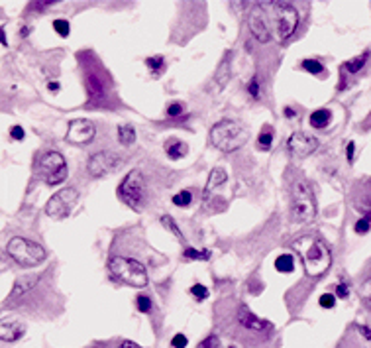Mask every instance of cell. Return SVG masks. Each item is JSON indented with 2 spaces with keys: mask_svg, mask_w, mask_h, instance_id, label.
Segmentation results:
<instances>
[{
  "mask_svg": "<svg viewBox=\"0 0 371 348\" xmlns=\"http://www.w3.org/2000/svg\"><path fill=\"white\" fill-rule=\"evenodd\" d=\"M293 248L298 256L302 258L305 270L312 277L326 273V270L332 264V254H330L328 246L314 236H300L293 242Z\"/></svg>",
  "mask_w": 371,
  "mask_h": 348,
  "instance_id": "cell-1",
  "label": "cell"
},
{
  "mask_svg": "<svg viewBox=\"0 0 371 348\" xmlns=\"http://www.w3.org/2000/svg\"><path fill=\"white\" fill-rule=\"evenodd\" d=\"M230 319L234 321V329L228 331L232 334V338H246V336H267L273 333V325L269 321L255 317L252 311L248 309V305L236 303L234 311L230 313Z\"/></svg>",
  "mask_w": 371,
  "mask_h": 348,
  "instance_id": "cell-2",
  "label": "cell"
},
{
  "mask_svg": "<svg viewBox=\"0 0 371 348\" xmlns=\"http://www.w3.org/2000/svg\"><path fill=\"white\" fill-rule=\"evenodd\" d=\"M248 130L244 124L236 120H220L216 122L210 130V142L214 144V148H218L224 153L240 150L246 142H248Z\"/></svg>",
  "mask_w": 371,
  "mask_h": 348,
  "instance_id": "cell-3",
  "label": "cell"
},
{
  "mask_svg": "<svg viewBox=\"0 0 371 348\" xmlns=\"http://www.w3.org/2000/svg\"><path fill=\"white\" fill-rule=\"evenodd\" d=\"M108 272L114 279H118L126 286H132V288L148 286V270L144 268V264H140L138 260H132V258H110Z\"/></svg>",
  "mask_w": 371,
  "mask_h": 348,
  "instance_id": "cell-4",
  "label": "cell"
},
{
  "mask_svg": "<svg viewBox=\"0 0 371 348\" xmlns=\"http://www.w3.org/2000/svg\"><path fill=\"white\" fill-rule=\"evenodd\" d=\"M269 12V20H273L275 26V36L285 42L291 38L298 26V12L291 2H271L265 4Z\"/></svg>",
  "mask_w": 371,
  "mask_h": 348,
  "instance_id": "cell-5",
  "label": "cell"
},
{
  "mask_svg": "<svg viewBox=\"0 0 371 348\" xmlns=\"http://www.w3.org/2000/svg\"><path fill=\"white\" fill-rule=\"evenodd\" d=\"M6 252L16 264H20L24 268H33V266L42 264L47 258V252H45L42 244L31 242V240L22 238V236H14L10 242L6 244Z\"/></svg>",
  "mask_w": 371,
  "mask_h": 348,
  "instance_id": "cell-6",
  "label": "cell"
},
{
  "mask_svg": "<svg viewBox=\"0 0 371 348\" xmlns=\"http://www.w3.org/2000/svg\"><path fill=\"white\" fill-rule=\"evenodd\" d=\"M316 216V201L311 185L305 179L293 183V220L295 223H311Z\"/></svg>",
  "mask_w": 371,
  "mask_h": 348,
  "instance_id": "cell-7",
  "label": "cell"
},
{
  "mask_svg": "<svg viewBox=\"0 0 371 348\" xmlns=\"http://www.w3.org/2000/svg\"><path fill=\"white\" fill-rule=\"evenodd\" d=\"M120 199L134 211H142L144 209V199H146V189H144V175L140 169H132L124 181L118 187Z\"/></svg>",
  "mask_w": 371,
  "mask_h": 348,
  "instance_id": "cell-8",
  "label": "cell"
},
{
  "mask_svg": "<svg viewBox=\"0 0 371 348\" xmlns=\"http://www.w3.org/2000/svg\"><path fill=\"white\" fill-rule=\"evenodd\" d=\"M85 83H87V92H89L90 106L106 105L110 91H112V81L104 69H92L85 73Z\"/></svg>",
  "mask_w": 371,
  "mask_h": 348,
  "instance_id": "cell-9",
  "label": "cell"
},
{
  "mask_svg": "<svg viewBox=\"0 0 371 348\" xmlns=\"http://www.w3.org/2000/svg\"><path fill=\"white\" fill-rule=\"evenodd\" d=\"M77 201H79V191L75 187H65L47 201L45 214L55 218V220H61V218L69 216V212L73 211V207L77 205Z\"/></svg>",
  "mask_w": 371,
  "mask_h": 348,
  "instance_id": "cell-10",
  "label": "cell"
},
{
  "mask_svg": "<svg viewBox=\"0 0 371 348\" xmlns=\"http://www.w3.org/2000/svg\"><path fill=\"white\" fill-rule=\"evenodd\" d=\"M40 169L44 173L47 185H59L63 179H67V164L59 151L45 153L40 162Z\"/></svg>",
  "mask_w": 371,
  "mask_h": 348,
  "instance_id": "cell-11",
  "label": "cell"
},
{
  "mask_svg": "<svg viewBox=\"0 0 371 348\" xmlns=\"http://www.w3.org/2000/svg\"><path fill=\"white\" fill-rule=\"evenodd\" d=\"M122 166V157L114 151H98V153H92L89 160V173L92 177L100 179V177H106L110 173H114L118 167Z\"/></svg>",
  "mask_w": 371,
  "mask_h": 348,
  "instance_id": "cell-12",
  "label": "cell"
},
{
  "mask_svg": "<svg viewBox=\"0 0 371 348\" xmlns=\"http://www.w3.org/2000/svg\"><path fill=\"white\" fill-rule=\"evenodd\" d=\"M316 148H318L316 136H312L309 132H302V130L293 132L289 136V140H287V150H289L291 155H295V157H307Z\"/></svg>",
  "mask_w": 371,
  "mask_h": 348,
  "instance_id": "cell-13",
  "label": "cell"
},
{
  "mask_svg": "<svg viewBox=\"0 0 371 348\" xmlns=\"http://www.w3.org/2000/svg\"><path fill=\"white\" fill-rule=\"evenodd\" d=\"M248 26H250V31L257 42L265 44V42L271 40V26L267 24V14L261 6H255L252 10V14L248 18Z\"/></svg>",
  "mask_w": 371,
  "mask_h": 348,
  "instance_id": "cell-14",
  "label": "cell"
},
{
  "mask_svg": "<svg viewBox=\"0 0 371 348\" xmlns=\"http://www.w3.org/2000/svg\"><path fill=\"white\" fill-rule=\"evenodd\" d=\"M96 134V128L94 124L87 118H77L71 120L69 124V130H67V140L73 142V144H89L90 140Z\"/></svg>",
  "mask_w": 371,
  "mask_h": 348,
  "instance_id": "cell-15",
  "label": "cell"
},
{
  "mask_svg": "<svg viewBox=\"0 0 371 348\" xmlns=\"http://www.w3.org/2000/svg\"><path fill=\"white\" fill-rule=\"evenodd\" d=\"M38 281H40V275H38V273H36V275H22V277H18L14 281V288L10 291V295L6 297L4 305H6V307H12V303H14L16 299H22L28 291L33 289V286H36Z\"/></svg>",
  "mask_w": 371,
  "mask_h": 348,
  "instance_id": "cell-16",
  "label": "cell"
},
{
  "mask_svg": "<svg viewBox=\"0 0 371 348\" xmlns=\"http://www.w3.org/2000/svg\"><path fill=\"white\" fill-rule=\"evenodd\" d=\"M26 333V323L18 321V319H4L2 327H0V336L4 342H14L18 338H22Z\"/></svg>",
  "mask_w": 371,
  "mask_h": 348,
  "instance_id": "cell-17",
  "label": "cell"
},
{
  "mask_svg": "<svg viewBox=\"0 0 371 348\" xmlns=\"http://www.w3.org/2000/svg\"><path fill=\"white\" fill-rule=\"evenodd\" d=\"M165 151H167V155L171 157V160H181V157H185L187 155V144L185 142H181V140H169L167 144H165Z\"/></svg>",
  "mask_w": 371,
  "mask_h": 348,
  "instance_id": "cell-18",
  "label": "cell"
},
{
  "mask_svg": "<svg viewBox=\"0 0 371 348\" xmlns=\"http://www.w3.org/2000/svg\"><path fill=\"white\" fill-rule=\"evenodd\" d=\"M332 120V112L328 108H320V110H314L311 114V126L314 130H322L326 128L328 124Z\"/></svg>",
  "mask_w": 371,
  "mask_h": 348,
  "instance_id": "cell-19",
  "label": "cell"
},
{
  "mask_svg": "<svg viewBox=\"0 0 371 348\" xmlns=\"http://www.w3.org/2000/svg\"><path fill=\"white\" fill-rule=\"evenodd\" d=\"M226 181V171L224 169H220V167H216V169H212L210 171V177H208V183L207 187H205V199L216 189V187H220L222 183Z\"/></svg>",
  "mask_w": 371,
  "mask_h": 348,
  "instance_id": "cell-20",
  "label": "cell"
},
{
  "mask_svg": "<svg viewBox=\"0 0 371 348\" xmlns=\"http://www.w3.org/2000/svg\"><path fill=\"white\" fill-rule=\"evenodd\" d=\"M230 51L224 55L222 63H220V67H218V71H216V75H214V81H216V85L218 87H224L226 83H228V79H230Z\"/></svg>",
  "mask_w": 371,
  "mask_h": 348,
  "instance_id": "cell-21",
  "label": "cell"
},
{
  "mask_svg": "<svg viewBox=\"0 0 371 348\" xmlns=\"http://www.w3.org/2000/svg\"><path fill=\"white\" fill-rule=\"evenodd\" d=\"M118 140L122 146H132L136 142V128L132 124H122L118 128Z\"/></svg>",
  "mask_w": 371,
  "mask_h": 348,
  "instance_id": "cell-22",
  "label": "cell"
},
{
  "mask_svg": "<svg viewBox=\"0 0 371 348\" xmlns=\"http://www.w3.org/2000/svg\"><path fill=\"white\" fill-rule=\"evenodd\" d=\"M275 270L281 273H291L295 270V260L289 256V254H283L275 260Z\"/></svg>",
  "mask_w": 371,
  "mask_h": 348,
  "instance_id": "cell-23",
  "label": "cell"
},
{
  "mask_svg": "<svg viewBox=\"0 0 371 348\" xmlns=\"http://www.w3.org/2000/svg\"><path fill=\"white\" fill-rule=\"evenodd\" d=\"M365 61H367V53H363V55H359L356 59H350L346 61L344 65H342V69L344 71H350V73H357L359 69H363V65H365Z\"/></svg>",
  "mask_w": 371,
  "mask_h": 348,
  "instance_id": "cell-24",
  "label": "cell"
},
{
  "mask_svg": "<svg viewBox=\"0 0 371 348\" xmlns=\"http://www.w3.org/2000/svg\"><path fill=\"white\" fill-rule=\"evenodd\" d=\"M300 67H302L305 71L312 73V75H318V73H322V71H324L322 63H318L316 59H305L302 63H300Z\"/></svg>",
  "mask_w": 371,
  "mask_h": 348,
  "instance_id": "cell-25",
  "label": "cell"
},
{
  "mask_svg": "<svg viewBox=\"0 0 371 348\" xmlns=\"http://www.w3.org/2000/svg\"><path fill=\"white\" fill-rule=\"evenodd\" d=\"M191 201H193V193L187 191V189H183L181 193H177V195L173 197V203H175L177 207H187V205H191Z\"/></svg>",
  "mask_w": 371,
  "mask_h": 348,
  "instance_id": "cell-26",
  "label": "cell"
},
{
  "mask_svg": "<svg viewBox=\"0 0 371 348\" xmlns=\"http://www.w3.org/2000/svg\"><path fill=\"white\" fill-rule=\"evenodd\" d=\"M359 295H361L363 303H365V305L371 309V277H367V279L361 283V288H359Z\"/></svg>",
  "mask_w": 371,
  "mask_h": 348,
  "instance_id": "cell-27",
  "label": "cell"
},
{
  "mask_svg": "<svg viewBox=\"0 0 371 348\" xmlns=\"http://www.w3.org/2000/svg\"><path fill=\"white\" fill-rule=\"evenodd\" d=\"M271 142H273V132H271V128H265L261 134H259V138H257V146L261 148V150H267L269 146H271Z\"/></svg>",
  "mask_w": 371,
  "mask_h": 348,
  "instance_id": "cell-28",
  "label": "cell"
},
{
  "mask_svg": "<svg viewBox=\"0 0 371 348\" xmlns=\"http://www.w3.org/2000/svg\"><path fill=\"white\" fill-rule=\"evenodd\" d=\"M53 30L57 31L61 38H67L69 31H71V28H69V22H67V20H55V22H53Z\"/></svg>",
  "mask_w": 371,
  "mask_h": 348,
  "instance_id": "cell-29",
  "label": "cell"
},
{
  "mask_svg": "<svg viewBox=\"0 0 371 348\" xmlns=\"http://www.w3.org/2000/svg\"><path fill=\"white\" fill-rule=\"evenodd\" d=\"M136 303H138V309H140L142 313H149V311H151V299H149L148 295L140 293L138 299H136Z\"/></svg>",
  "mask_w": 371,
  "mask_h": 348,
  "instance_id": "cell-30",
  "label": "cell"
},
{
  "mask_svg": "<svg viewBox=\"0 0 371 348\" xmlns=\"http://www.w3.org/2000/svg\"><path fill=\"white\" fill-rule=\"evenodd\" d=\"M183 256L187 258V260H208V254L207 250H203V252H198V250H193V248H189V250H185V254Z\"/></svg>",
  "mask_w": 371,
  "mask_h": 348,
  "instance_id": "cell-31",
  "label": "cell"
},
{
  "mask_svg": "<svg viewBox=\"0 0 371 348\" xmlns=\"http://www.w3.org/2000/svg\"><path fill=\"white\" fill-rule=\"evenodd\" d=\"M146 63L153 69V73H161V71H163L165 63H163V57H159V55H157V57H148Z\"/></svg>",
  "mask_w": 371,
  "mask_h": 348,
  "instance_id": "cell-32",
  "label": "cell"
},
{
  "mask_svg": "<svg viewBox=\"0 0 371 348\" xmlns=\"http://www.w3.org/2000/svg\"><path fill=\"white\" fill-rule=\"evenodd\" d=\"M369 228H371V218H367V216H361L356 223L357 234H365V232H369Z\"/></svg>",
  "mask_w": 371,
  "mask_h": 348,
  "instance_id": "cell-33",
  "label": "cell"
},
{
  "mask_svg": "<svg viewBox=\"0 0 371 348\" xmlns=\"http://www.w3.org/2000/svg\"><path fill=\"white\" fill-rule=\"evenodd\" d=\"M191 293H193L198 301H203V299H207L208 297V289L205 288V286H200V283H194L193 288H191Z\"/></svg>",
  "mask_w": 371,
  "mask_h": 348,
  "instance_id": "cell-34",
  "label": "cell"
},
{
  "mask_svg": "<svg viewBox=\"0 0 371 348\" xmlns=\"http://www.w3.org/2000/svg\"><path fill=\"white\" fill-rule=\"evenodd\" d=\"M318 303H320V307H324V309H332V307L336 305V297H334L332 293H322L320 299H318Z\"/></svg>",
  "mask_w": 371,
  "mask_h": 348,
  "instance_id": "cell-35",
  "label": "cell"
},
{
  "mask_svg": "<svg viewBox=\"0 0 371 348\" xmlns=\"http://www.w3.org/2000/svg\"><path fill=\"white\" fill-rule=\"evenodd\" d=\"M196 348H218V336H207L205 340H200V344Z\"/></svg>",
  "mask_w": 371,
  "mask_h": 348,
  "instance_id": "cell-36",
  "label": "cell"
},
{
  "mask_svg": "<svg viewBox=\"0 0 371 348\" xmlns=\"http://www.w3.org/2000/svg\"><path fill=\"white\" fill-rule=\"evenodd\" d=\"M161 223H163V225H167V228H169L171 232H175V234H177L179 238L183 240V234H181V230H179V228H177V225H175V223L171 220V216H163V218H161Z\"/></svg>",
  "mask_w": 371,
  "mask_h": 348,
  "instance_id": "cell-37",
  "label": "cell"
},
{
  "mask_svg": "<svg viewBox=\"0 0 371 348\" xmlns=\"http://www.w3.org/2000/svg\"><path fill=\"white\" fill-rule=\"evenodd\" d=\"M171 346L173 348H185L187 346V336H185V334H175V338L171 340Z\"/></svg>",
  "mask_w": 371,
  "mask_h": 348,
  "instance_id": "cell-38",
  "label": "cell"
},
{
  "mask_svg": "<svg viewBox=\"0 0 371 348\" xmlns=\"http://www.w3.org/2000/svg\"><path fill=\"white\" fill-rule=\"evenodd\" d=\"M183 112V105H179V103H173V105H169L167 106V116H179Z\"/></svg>",
  "mask_w": 371,
  "mask_h": 348,
  "instance_id": "cell-39",
  "label": "cell"
},
{
  "mask_svg": "<svg viewBox=\"0 0 371 348\" xmlns=\"http://www.w3.org/2000/svg\"><path fill=\"white\" fill-rule=\"evenodd\" d=\"M10 136L14 140H24V128L22 126H12L10 128Z\"/></svg>",
  "mask_w": 371,
  "mask_h": 348,
  "instance_id": "cell-40",
  "label": "cell"
},
{
  "mask_svg": "<svg viewBox=\"0 0 371 348\" xmlns=\"http://www.w3.org/2000/svg\"><path fill=\"white\" fill-rule=\"evenodd\" d=\"M116 348H142V346H138L136 342H132V340H122L118 346Z\"/></svg>",
  "mask_w": 371,
  "mask_h": 348,
  "instance_id": "cell-41",
  "label": "cell"
},
{
  "mask_svg": "<svg viewBox=\"0 0 371 348\" xmlns=\"http://www.w3.org/2000/svg\"><path fill=\"white\" fill-rule=\"evenodd\" d=\"M354 148H356V144H354V142H350V144H348V150H346V155H348V160H350V162L354 160Z\"/></svg>",
  "mask_w": 371,
  "mask_h": 348,
  "instance_id": "cell-42",
  "label": "cell"
},
{
  "mask_svg": "<svg viewBox=\"0 0 371 348\" xmlns=\"http://www.w3.org/2000/svg\"><path fill=\"white\" fill-rule=\"evenodd\" d=\"M248 89H250V94H252V97H257V89H259V87H257V81H255V79L250 83V87H248Z\"/></svg>",
  "mask_w": 371,
  "mask_h": 348,
  "instance_id": "cell-43",
  "label": "cell"
},
{
  "mask_svg": "<svg viewBox=\"0 0 371 348\" xmlns=\"http://www.w3.org/2000/svg\"><path fill=\"white\" fill-rule=\"evenodd\" d=\"M336 293H338L340 297H348V293H350V291H348L346 286H338V288H336Z\"/></svg>",
  "mask_w": 371,
  "mask_h": 348,
  "instance_id": "cell-44",
  "label": "cell"
},
{
  "mask_svg": "<svg viewBox=\"0 0 371 348\" xmlns=\"http://www.w3.org/2000/svg\"><path fill=\"white\" fill-rule=\"evenodd\" d=\"M285 114H287V116H289V118H293V116H295V110H293V108H289V106H287V108H285Z\"/></svg>",
  "mask_w": 371,
  "mask_h": 348,
  "instance_id": "cell-45",
  "label": "cell"
},
{
  "mask_svg": "<svg viewBox=\"0 0 371 348\" xmlns=\"http://www.w3.org/2000/svg\"><path fill=\"white\" fill-rule=\"evenodd\" d=\"M49 87H51V91H57V89H59V85H57V83H49Z\"/></svg>",
  "mask_w": 371,
  "mask_h": 348,
  "instance_id": "cell-46",
  "label": "cell"
},
{
  "mask_svg": "<svg viewBox=\"0 0 371 348\" xmlns=\"http://www.w3.org/2000/svg\"><path fill=\"white\" fill-rule=\"evenodd\" d=\"M369 116H371V114H369Z\"/></svg>",
  "mask_w": 371,
  "mask_h": 348,
  "instance_id": "cell-47",
  "label": "cell"
}]
</instances>
